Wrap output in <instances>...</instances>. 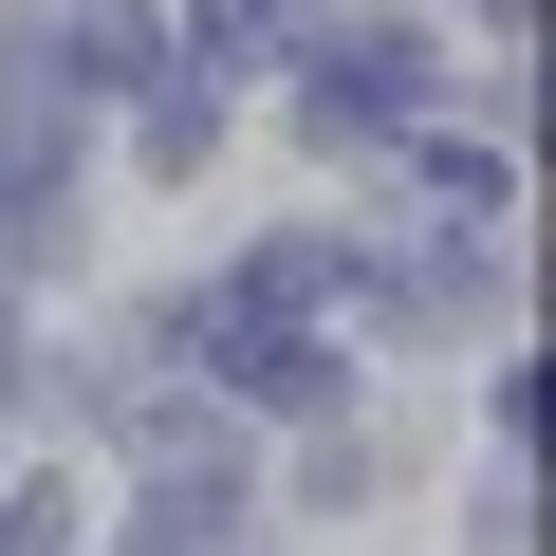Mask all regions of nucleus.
<instances>
[{"label":"nucleus","mask_w":556,"mask_h":556,"mask_svg":"<svg viewBox=\"0 0 556 556\" xmlns=\"http://www.w3.org/2000/svg\"><path fill=\"white\" fill-rule=\"evenodd\" d=\"M427 112H445L427 20H334V38H316V75H298V130H427Z\"/></svg>","instance_id":"f257e3e1"},{"label":"nucleus","mask_w":556,"mask_h":556,"mask_svg":"<svg viewBox=\"0 0 556 556\" xmlns=\"http://www.w3.org/2000/svg\"><path fill=\"white\" fill-rule=\"evenodd\" d=\"M130 75H167V20H149V0H75V38H56V93H130Z\"/></svg>","instance_id":"f03ea898"}]
</instances>
